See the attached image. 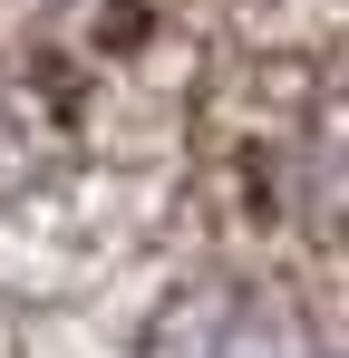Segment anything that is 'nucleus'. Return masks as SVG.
Returning <instances> with one entry per match:
<instances>
[{"label": "nucleus", "instance_id": "f257e3e1", "mask_svg": "<svg viewBox=\"0 0 349 358\" xmlns=\"http://www.w3.org/2000/svg\"><path fill=\"white\" fill-rule=\"evenodd\" d=\"M146 358H320V339H310V320L291 300L252 291V281H214V291L165 310Z\"/></svg>", "mask_w": 349, "mask_h": 358}]
</instances>
